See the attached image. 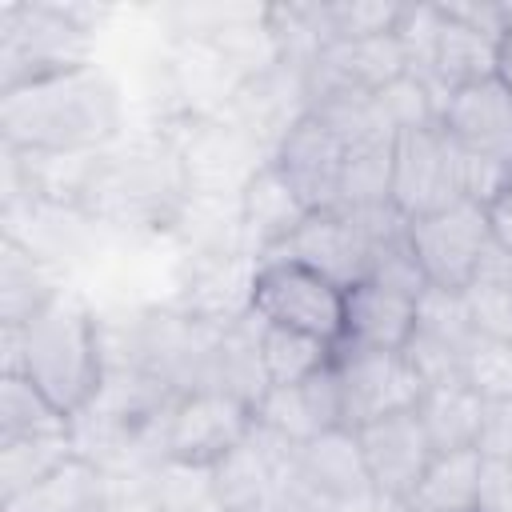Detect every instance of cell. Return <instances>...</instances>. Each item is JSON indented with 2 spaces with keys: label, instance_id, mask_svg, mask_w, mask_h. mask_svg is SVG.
<instances>
[{
  "label": "cell",
  "instance_id": "5b68a950",
  "mask_svg": "<svg viewBox=\"0 0 512 512\" xmlns=\"http://www.w3.org/2000/svg\"><path fill=\"white\" fill-rule=\"evenodd\" d=\"M252 424H256V412L244 396L224 388H188L164 412L160 460L212 468L236 444L248 440Z\"/></svg>",
  "mask_w": 512,
  "mask_h": 512
},
{
  "label": "cell",
  "instance_id": "44dd1931",
  "mask_svg": "<svg viewBox=\"0 0 512 512\" xmlns=\"http://www.w3.org/2000/svg\"><path fill=\"white\" fill-rule=\"evenodd\" d=\"M480 476H484V456L476 448L436 452L408 504L412 512H476Z\"/></svg>",
  "mask_w": 512,
  "mask_h": 512
},
{
  "label": "cell",
  "instance_id": "f546056e",
  "mask_svg": "<svg viewBox=\"0 0 512 512\" xmlns=\"http://www.w3.org/2000/svg\"><path fill=\"white\" fill-rule=\"evenodd\" d=\"M476 452H480L484 460L512 464V400H492V404H484Z\"/></svg>",
  "mask_w": 512,
  "mask_h": 512
},
{
  "label": "cell",
  "instance_id": "603a6c76",
  "mask_svg": "<svg viewBox=\"0 0 512 512\" xmlns=\"http://www.w3.org/2000/svg\"><path fill=\"white\" fill-rule=\"evenodd\" d=\"M416 416H420V424H424V432H428V440H432L436 452L476 448L484 400L464 380L432 384V388H424V396L416 404Z\"/></svg>",
  "mask_w": 512,
  "mask_h": 512
},
{
  "label": "cell",
  "instance_id": "4dcf8cb0",
  "mask_svg": "<svg viewBox=\"0 0 512 512\" xmlns=\"http://www.w3.org/2000/svg\"><path fill=\"white\" fill-rule=\"evenodd\" d=\"M476 512H512V464L484 460Z\"/></svg>",
  "mask_w": 512,
  "mask_h": 512
},
{
  "label": "cell",
  "instance_id": "2e32d148",
  "mask_svg": "<svg viewBox=\"0 0 512 512\" xmlns=\"http://www.w3.org/2000/svg\"><path fill=\"white\" fill-rule=\"evenodd\" d=\"M436 12H440V24H436V44H432V60H428V76L424 80L444 100L452 88H464V84L496 76V44H500V36L452 16L444 4H436Z\"/></svg>",
  "mask_w": 512,
  "mask_h": 512
},
{
  "label": "cell",
  "instance_id": "4316f807",
  "mask_svg": "<svg viewBox=\"0 0 512 512\" xmlns=\"http://www.w3.org/2000/svg\"><path fill=\"white\" fill-rule=\"evenodd\" d=\"M460 380L484 400H512V340L476 332L460 356Z\"/></svg>",
  "mask_w": 512,
  "mask_h": 512
},
{
  "label": "cell",
  "instance_id": "5bb4252c",
  "mask_svg": "<svg viewBox=\"0 0 512 512\" xmlns=\"http://www.w3.org/2000/svg\"><path fill=\"white\" fill-rule=\"evenodd\" d=\"M256 424H264L268 432L304 444L320 432L344 428V400H340V380H336V360L332 368L288 384V388H264V396L256 400Z\"/></svg>",
  "mask_w": 512,
  "mask_h": 512
},
{
  "label": "cell",
  "instance_id": "7a4b0ae2",
  "mask_svg": "<svg viewBox=\"0 0 512 512\" xmlns=\"http://www.w3.org/2000/svg\"><path fill=\"white\" fill-rule=\"evenodd\" d=\"M20 376H28L72 420L96 404L104 388L100 332L72 292H60L20 328Z\"/></svg>",
  "mask_w": 512,
  "mask_h": 512
},
{
  "label": "cell",
  "instance_id": "7c38bea8",
  "mask_svg": "<svg viewBox=\"0 0 512 512\" xmlns=\"http://www.w3.org/2000/svg\"><path fill=\"white\" fill-rule=\"evenodd\" d=\"M356 440H360L372 488H380L388 496H400V500H408L416 492L424 468L436 456L416 408L392 412V416H380V420L356 428Z\"/></svg>",
  "mask_w": 512,
  "mask_h": 512
},
{
  "label": "cell",
  "instance_id": "277c9868",
  "mask_svg": "<svg viewBox=\"0 0 512 512\" xmlns=\"http://www.w3.org/2000/svg\"><path fill=\"white\" fill-rule=\"evenodd\" d=\"M248 312L264 324L292 328L324 344H340L344 336V288L288 256H264L256 264Z\"/></svg>",
  "mask_w": 512,
  "mask_h": 512
},
{
  "label": "cell",
  "instance_id": "8fae6325",
  "mask_svg": "<svg viewBox=\"0 0 512 512\" xmlns=\"http://www.w3.org/2000/svg\"><path fill=\"white\" fill-rule=\"evenodd\" d=\"M408 72L404 48L396 32L368 36V40H332L308 60V96H332V92H380L384 84L400 80Z\"/></svg>",
  "mask_w": 512,
  "mask_h": 512
},
{
  "label": "cell",
  "instance_id": "d4e9b609",
  "mask_svg": "<svg viewBox=\"0 0 512 512\" xmlns=\"http://www.w3.org/2000/svg\"><path fill=\"white\" fill-rule=\"evenodd\" d=\"M148 500H152V512H228V504L216 492L212 468L176 464V460L156 464Z\"/></svg>",
  "mask_w": 512,
  "mask_h": 512
},
{
  "label": "cell",
  "instance_id": "484cf974",
  "mask_svg": "<svg viewBox=\"0 0 512 512\" xmlns=\"http://www.w3.org/2000/svg\"><path fill=\"white\" fill-rule=\"evenodd\" d=\"M76 456L72 436H48V440H12L0 444V500L24 492L40 476H48L56 464Z\"/></svg>",
  "mask_w": 512,
  "mask_h": 512
},
{
  "label": "cell",
  "instance_id": "cb8c5ba5",
  "mask_svg": "<svg viewBox=\"0 0 512 512\" xmlns=\"http://www.w3.org/2000/svg\"><path fill=\"white\" fill-rule=\"evenodd\" d=\"M256 356H260L268 388H288V384H300V380L332 368L336 344H324L316 336L256 320Z\"/></svg>",
  "mask_w": 512,
  "mask_h": 512
},
{
  "label": "cell",
  "instance_id": "83f0119b",
  "mask_svg": "<svg viewBox=\"0 0 512 512\" xmlns=\"http://www.w3.org/2000/svg\"><path fill=\"white\" fill-rule=\"evenodd\" d=\"M416 332L424 336H436L452 348H468V340L476 336L472 328V316H468V304H464V292H444V288H424V296L416 300Z\"/></svg>",
  "mask_w": 512,
  "mask_h": 512
},
{
  "label": "cell",
  "instance_id": "e575fe53",
  "mask_svg": "<svg viewBox=\"0 0 512 512\" xmlns=\"http://www.w3.org/2000/svg\"><path fill=\"white\" fill-rule=\"evenodd\" d=\"M504 188L512 192V160H508V168H504Z\"/></svg>",
  "mask_w": 512,
  "mask_h": 512
},
{
  "label": "cell",
  "instance_id": "e0dca14e",
  "mask_svg": "<svg viewBox=\"0 0 512 512\" xmlns=\"http://www.w3.org/2000/svg\"><path fill=\"white\" fill-rule=\"evenodd\" d=\"M108 504L112 492L104 468L84 452H76L64 464H56L48 476L28 484L24 492L4 496L0 512H108Z\"/></svg>",
  "mask_w": 512,
  "mask_h": 512
},
{
  "label": "cell",
  "instance_id": "4fadbf2b",
  "mask_svg": "<svg viewBox=\"0 0 512 512\" xmlns=\"http://www.w3.org/2000/svg\"><path fill=\"white\" fill-rule=\"evenodd\" d=\"M440 132L464 152L508 164L512 160V92L496 76L452 88L440 104Z\"/></svg>",
  "mask_w": 512,
  "mask_h": 512
},
{
  "label": "cell",
  "instance_id": "52a82bcc",
  "mask_svg": "<svg viewBox=\"0 0 512 512\" xmlns=\"http://www.w3.org/2000/svg\"><path fill=\"white\" fill-rule=\"evenodd\" d=\"M388 200L404 220H416V216H428V212H440L464 200L460 196V148L440 132V124L392 136Z\"/></svg>",
  "mask_w": 512,
  "mask_h": 512
},
{
  "label": "cell",
  "instance_id": "ac0fdd59",
  "mask_svg": "<svg viewBox=\"0 0 512 512\" xmlns=\"http://www.w3.org/2000/svg\"><path fill=\"white\" fill-rule=\"evenodd\" d=\"M56 268L12 232L0 244V328H24L60 296Z\"/></svg>",
  "mask_w": 512,
  "mask_h": 512
},
{
  "label": "cell",
  "instance_id": "9a60e30c",
  "mask_svg": "<svg viewBox=\"0 0 512 512\" xmlns=\"http://www.w3.org/2000/svg\"><path fill=\"white\" fill-rule=\"evenodd\" d=\"M416 336V296L396 292L380 280H356L344 288V336L336 348L400 352Z\"/></svg>",
  "mask_w": 512,
  "mask_h": 512
},
{
  "label": "cell",
  "instance_id": "f1b7e54d",
  "mask_svg": "<svg viewBox=\"0 0 512 512\" xmlns=\"http://www.w3.org/2000/svg\"><path fill=\"white\" fill-rule=\"evenodd\" d=\"M464 304L476 332L512 340V280H472L464 288Z\"/></svg>",
  "mask_w": 512,
  "mask_h": 512
},
{
  "label": "cell",
  "instance_id": "836d02e7",
  "mask_svg": "<svg viewBox=\"0 0 512 512\" xmlns=\"http://www.w3.org/2000/svg\"><path fill=\"white\" fill-rule=\"evenodd\" d=\"M496 80L512 92V32H504L496 44Z\"/></svg>",
  "mask_w": 512,
  "mask_h": 512
},
{
  "label": "cell",
  "instance_id": "6da1fadb",
  "mask_svg": "<svg viewBox=\"0 0 512 512\" xmlns=\"http://www.w3.org/2000/svg\"><path fill=\"white\" fill-rule=\"evenodd\" d=\"M120 132V88L96 68H72L0 92L4 148L28 156H84Z\"/></svg>",
  "mask_w": 512,
  "mask_h": 512
},
{
  "label": "cell",
  "instance_id": "d6986e66",
  "mask_svg": "<svg viewBox=\"0 0 512 512\" xmlns=\"http://www.w3.org/2000/svg\"><path fill=\"white\" fill-rule=\"evenodd\" d=\"M296 460H300L308 488L320 500H348L372 488V476H368V464H364V452L352 428H332V432H320L296 444Z\"/></svg>",
  "mask_w": 512,
  "mask_h": 512
},
{
  "label": "cell",
  "instance_id": "ba28073f",
  "mask_svg": "<svg viewBox=\"0 0 512 512\" xmlns=\"http://www.w3.org/2000/svg\"><path fill=\"white\" fill-rule=\"evenodd\" d=\"M336 380L344 400V428H364L380 416L408 412L424 396V380L400 352L376 348H336Z\"/></svg>",
  "mask_w": 512,
  "mask_h": 512
},
{
  "label": "cell",
  "instance_id": "d6a6232c",
  "mask_svg": "<svg viewBox=\"0 0 512 512\" xmlns=\"http://www.w3.org/2000/svg\"><path fill=\"white\" fill-rule=\"evenodd\" d=\"M484 216H488V236H492V244L512 256V192L504 188L496 200H488V204H484Z\"/></svg>",
  "mask_w": 512,
  "mask_h": 512
},
{
  "label": "cell",
  "instance_id": "8992f818",
  "mask_svg": "<svg viewBox=\"0 0 512 512\" xmlns=\"http://www.w3.org/2000/svg\"><path fill=\"white\" fill-rule=\"evenodd\" d=\"M488 216L484 204L456 200L440 212L408 220V248L428 280V288L464 292L488 252Z\"/></svg>",
  "mask_w": 512,
  "mask_h": 512
},
{
  "label": "cell",
  "instance_id": "3957f363",
  "mask_svg": "<svg viewBox=\"0 0 512 512\" xmlns=\"http://www.w3.org/2000/svg\"><path fill=\"white\" fill-rule=\"evenodd\" d=\"M80 4H4L0 8V92L92 64V20Z\"/></svg>",
  "mask_w": 512,
  "mask_h": 512
},
{
  "label": "cell",
  "instance_id": "30bf717a",
  "mask_svg": "<svg viewBox=\"0 0 512 512\" xmlns=\"http://www.w3.org/2000/svg\"><path fill=\"white\" fill-rule=\"evenodd\" d=\"M272 256H288L300 260L308 268H316L320 276H328L340 288H352L356 280L368 276V260H372V244L360 228V220L344 208H316L304 216V224L284 240L280 252Z\"/></svg>",
  "mask_w": 512,
  "mask_h": 512
},
{
  "label": "cell",
  "instance_id": "7402d4cb",
  "mask_svg": "<svg viewBox=\"0 0 512 512\" xmlns=\"http://www.w3.org/2000/svg\"><path fill=\"white\" fill-rule=\"evenodd\" d=\"M72 424L76 420L56 400H48L28 376L0 372V444L72 436Z\"/></svg>",
  "mask_w": 512,
  "mask_h": 512
},
{
  "label": "cell",
  "instance_id": "9c48e42d",
  "mask_svg": "<svg viewBox=\"0 0 512 512\" xmlns=\"http://www.w3.org/2000/svg\"><path fill=\"white\" fill-rule=\"evenodd\" d=\"M344 160H348V144L312 112L296 116L284 128L280 148L272 156V164L288 176V184L300 192V200L312 212L316 208H340Z\"/></svg>",
  "mask_w": 512,
  "mask_h": 512
},
{
  "label": "cell",
  "instance_id": "ffe728a7",
  "mask_svg": "<svg viewBox=\"0 0 512 512\" xmlns=\"http://www.w3.org/2000/svg\"><path fill=\"white\" fill-rule=\"evenodd\" d=\"M312 208L300 200V192L288 184V176L268 160L244 188V200H240V220H244V232L256 240V248H268V252H280L284 240L304 224Z\"/></svg>",
  "mask_w": 512,
  "mask_h": 512
},
{
  "label": "cell",
  "instance_id": "1f68e13d",
  "mask_svg": "<svg viewBox=\"0 0 512 512\" xmlns=\"http://www.w3.org/2000/svg\"><path fill=\"white\" fill-rule=\"evenodd\" d=\"M320 512H412V504L400 496H388L380 488H368V492L348 496V500H324Z\"/></svg>",
  "mask_w": 512,
  "mask_h": 512
}]
</instances>
